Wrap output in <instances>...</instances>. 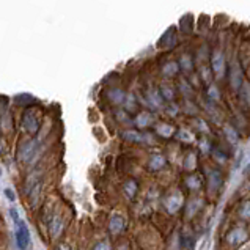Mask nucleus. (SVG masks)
<instances>
[{"label":"nucleus","mask_w":250,"mask_h":250,"mask_svg":"<svg viewBox=\"0 0 250 250\" xmlns=\"http://www.w3.org/2000/svg\"><path fill=\"white\" fill-rule=\"evenodd\" d=\"M10 214L13 217L14 225H16V244L21 250H27L28 246H30V231H28V228H27L24 220L21 219L18 209L11 208Z\"/></svg>","instance_id":"1"},{"label":"nucleus","mask_w":250,"mask_h":250,"mask_svg":"<svg viewBox=\"0 0 250 250\" xmlns=\"http://www.w3.org/2000/svg\"><path fill=\"white\" fill-rule=\"evenodd\" d=\"M22 126H24V129L28 132V134H37L38 129H40V121L38 118L33 115V112L30 110H27L24 113V117H22Z\"/></svg>","instance_id":"2"},{"label":"nucleus","mask_w":250,"mask_h":250,"mask_svg":"<svg viewBox=\"0 0 250 250\" xmlns=\"http://www.w3.org/2000/svg\"><path fill=\"white\" fill-rule=\"evenodd\" d=\"M63 220L62 217L59 216H54L51 219V222H49V233H51V236L52 238H57V236H60V233L63 231Z\"/></svg>","instance_id":"3"},{"label":"nucleus","mask_w":250,"mask_h":250,"mask_svg":"<svg viewBox=\"0 0 250 250\" xmlns=\"http://www.w3.org/2000/svg\"><path fill=\"white\" fill-rule=\"evenodd\" d=\"M109 228H110V231H112L113 234L121 233V231L125 230V219L121 217V216H113V217L110 219V225H109Z\"/></svg>","instance_id":"4"},{"label":"nucleus","mask_w":250,"mask_h":250,"mask_svg":"<svg viewBox=\"0 0 250 250\" xmlns=\"http://www.w3.org/2000/svg\"><path fill=\"white\" fill-rule=\"evenodd\" d=\"M246 238H247V233L242 230V228H236V230L228 234V241H230L231 244H239V242H242Z\"/></svg>","instance_id":"5"},{"label":"nucleus","mask_w":250,"mask_h":250,"mask_svg":"<svg viewBox=\"0 0 250 250\" xmlns=\"http://www.w3.org/2000/svg\"><path fill=\"white\" fill-rule=\"evenodd\" d=\"M93 250H112L110 249V244L109 242H105V241H101V242H98V244L93 247Z\"/></svg>","instance_id":"6"},{"label":"nucleus","mask_w":250,"mask_h":250,"mask_svg":"<svg viewBox=\"0 0 250 250\" xmlns=\"http://www.w3.org/2000/svg\"><path fill=\"white\" fill-rule=\"evenodd\" d=\"M55 250H71V249H69V246H66V244H60Z\"/></svg>","instance_id":"7"},{"label":"nucleus","mask_w":250,"mask_h":250,"mask_svg":"<svg viewBox=\"0 0 250 250\" xmlns=\"http://www.w3.org/2000/svg\"><path fill=\"white\" fill-rule=\"evenodd\" d=\"M120 250H127V249H126V247H121Z\"/></svg>","instance_id":"8"}]
</instances>
